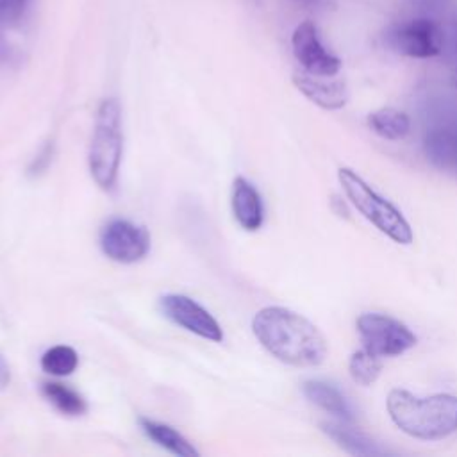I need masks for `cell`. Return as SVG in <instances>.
Listing matches in <instances>:
<instances>
[{"instance_id": "1", "label": "cell", "mask_w": 457, "mask_h": 457, "mask_svg": "<svg viewBox=\"0 0 457 457\" xmlns=\"http://www.w3.org/2000/svg\"><path fill=\"white\" fill-rule=\"evenodd\" d=\"M259 343L278 361L309 368L318 366L327 357V341L314 323L302 314L270 305L261 309L252 321Z\"/></svg>"}, {"instance_id": "2", "label": "cell", "mask_w": 457, "mask_h": 457, "mask_svg": "<svg viewBox=\"0 0 457 457\" xmlns=\"http://www.w3.org/2000/svg\"><path fill=\"white\" fill-rule=\"evenodd\" d=\"M387 412L403 434L416 439L437 441L457 432V396L453 395L416 396L405 389H391Z\"/></svg>"}, {"instance_id": "3", "label": "cell", "mask_w": 457, "mask_h": 457, "mask_svg": "<svg viewBox=\"0 0 457 457\" xmlns=\"http://www.w3.org/2000/svg\"><path fill=\"white\" fill-rule=\"evenodd\" d=\"M339 184L350 204L382 234L400 245H411L414 239L412 228L405 216L387 198L378 195L357 171L352 168L337 170Z\"/></svg>"}, {"instance_id": "4", "label": "cell", "mask_w": 457, "mask_h": 457, "mask_svg": "<svg viewBox=\"0 0 457 457\" xmlns=\"http://www.w3.org/2000/svg\"><path fill=\"white\" fill-rule=\"evenodd\" d=\"M123 152L121 107L118 100L105 98L96 112L95 132L89 146V171L102 189L116 182Z\"/></svg>"}, {"instance_id": "5", "label": "cell", "mask_w": 457, "mask_h": 457, "mask_svg": "<svg viewBox=\"0 0 457 457\" xmlns=\"http://www.w3.org/2000/svg\"><path fill=\"white\" fill-rule=\"evenodd\" d=\"M357 332L362 346L380 357H395L416 345L409 327L391 316L364 312L357 318Z\"/></svg>"}, {"instance_id": "6", "label": "cell", "mask_w": 457, "mask_h": 457, "mask_svg": "<svg viewBox=\"0 0 457 457\" xmlns=\"http://www.w3.org/2000/svg\"><path fill=\"white\" fill-rule=\"evenodd\" d=\"M102 252L123 264L141 261L150 250V236L146 228L129 220H111L100 234Z\"/></svg>"}, {"instance_id": "7", "label": "cell", "mask_w": 457, "mask_h": 457, "mask_svg": "<svg viewBox=\"0 0 457 457\" xmlns=\"http://www.w3.org/2000/svg\"><path fill=\"white\" fill-rule=\"evenodd\" d=\"M391 46L407 57L428 59L443 50V30L428 18H416L396 27L389 37Z\"/></svg>"}, {"instance_id": "8", "label": "cell", "mask_w": 457, "mask_h": 457, "mask_svg": "<svg viewBox=\"0 0 457 457\" xmlns=\"http://www.w3.org/2000/svg\"><path fill=\"white\" fill-rule=\"evenodd\" d=\"M291 46L296 61L302 64L303 71L320 75V77H334L341 70V59L330 54L320 41L318 29L312 21H302L293 36Z\"/></svg>"}, {"instance_id": "9", "label": "cell", "mask_w": 457, "mask_h": 457, "mask_svg": "<svg viewBox=\"0 0 457 457\" xmlns=\"http://www.w3.org/2000/svg\"><path fill=\"white\" fill-rule=\"evenodd\" d=\"M162 314L171 320L173 323L184 327L186 330L209 339V341H221L223 332L218 321L211 316L207 309H204L200 303L191 300L186 295H164L159 300Z\"/></svg>"}, {"instance_id": "10", "label": "cell", "mask_w": 457, "mask_h": 457, "mask_svg": "<svg viewBox=\"0 0 457 457\" xmlns=\"http://www.w3.org/2000/svg\"><path fill=\"white\" fill-rule=\"evenodd\" d=\"M291 79L295 87L321 109L337 111L348 102L350 93L343 80H325L307 71H295Z\"/></svg>"}, {"instance_id": "11", "label": "cell", "mask_w": 457, "mask_h": 457, "mask_svg": "<svg viewBox=\"0 0 457 457\" xmlns=\"http://www.w3.org/2000/svg\"><path fill=\"white\" fill-rule=\"evenodd\" d=\"M321 432L332 439L341 450H345L350 455H362V457H382L389 452L380 446L375 439L366 436L364 432L352 428L346 425V421H323Z\"/></svg>"}, {"instance_id": "12", "label": "cell", "mask_w": 457, "mask_h": 457, "mask_svg": "<svg viewBox=\"0 0 457 457\" xmlns=\"http://www.w3.org/2000/svg\"><path fill=\"white\" fill-rule=\"evenodd\" d=\"M232 211L237 223L245 230H257L264 220V209L257 189L243 177H237L232 186Z\"/></svg>"}, {"instance_id": "13", "label": "cell", "mask_w": 457, "mask_h": 457, "mask_svg": "<svg viewBox=\"0 0 457 457\" xmlns=\"http://www.w3.org/2000/svg\"><path fill=\"white\" fill-rule=\"evenodd\" d=\"M423 152L436 168L457 177V129H432L427 132Z\"/></svg>"}, {"instance_id": "14", "label": "cell", "mask_w": 457, "mask_h": 457, "mask_svg": "<svg viewBox=\"0 0 457 457\" xmlns=\"http://www.w3.org/2000/svg\"><path fill=\"white\" fill-rule=\"evenodd\" d=\"M302 391L309 402L336 416L339 421H353V411L346 402L345 395L336 386L325 380H305L302 384Z\"/></svg>"}, {"instance_id": "15", "label": "cell", "mask_w": 457, "mask_h": 457, "mask_svg": "<svg viewBox=\"0 0 457 457\" xmlns=\"http://www.w3.org/2000/svg\"><path fill=\"white\" fill-rule=\"evenodd\" d=\"M139 425L143 428V432L155 441L159 446L166 448L168 452L179 455V457H196L198 452L193 448V445L180 436L175 428H171L170 425L148 420V418H139Z\"/></svg>"}, {"instance_id": "16", "label": "cell", "mask_w": 457, "mask_h": 457, "mask_svg": "<svg viewBox=\"0 0 457 457\" xmlns=\"http://www.w3.org/2000/svg\"><path fill=\"white\" fill-rule=\"evenodd\" d=\"M368 127L384 139H403L411 130V120L395 107H382L368 114Z\"/></svg>"}, {"instance_id": "17", "label": "cell", "mask_w": 457, "mask_h": 457, "mask_svg": "<svg viewBox=\"0 0 457 457\" xmlns=\"http://www.w3.org/2000/svg\"><path fill=\"white\" fill-rule=\"evenodd\" d=\"M41 393L57 411H61L66 416H80L87 409L86 400L77 391L64 384L43 382Z\"/></svg>"}, {"instance_id": "18", "label": "cell", "mask_w": 457, "mask_h": 457, "mask_svg": "<svg viewBox=\"0 0 457 457\" xmlns=\"http://www.w3.org/2000/svg\"><path fill=\"white\" fill-rule=\"evenodd\" d=\"M348 371L357 384L371 386L382 371V357L362 346L350 355Z\"/></svg>"}, {"instance_id": "19", "label": "cell", "mask_w": 457, "mask_h": 457, "mask_svg": "<svg viewBox=\"0 0 457 457\" xmlns=\"http://www.w3.org/2000/svg\"><path fill=\"white\" fill-rule=\"evenodd\" d=\"M79 355L71 346L57 345L46 350L41 357V368L43 371L54 375V377H68L77 370Z\"/></svg>"}, {"instance_id": "20", "label": "cell", "mask_w": 457, "mask_h": 457, "mask_svg": "<svg viewBox=\"0 0 457 457\" xmlns=\"http://www.w3.org/2000/svg\"><path fill=\"white\" fill-rule=\"evenodd\" d=\"M25 9V0H0V23L16 21Z\"/></svg>"}, {"instance_id": "21", "label": "cell", "mask_w": 457, "mask_h": 457, "mask_svg": "<svg viewBox=\"0 0 457 457\" xmlns=\"http://www.w3.org/2000/svg\"><path fill=\"white\" fill-rule=\"evenodd\" d=\"M11 380V371H9V364L5 362V359L0 355V391L5 389L9 386Z\"/></svg>"}, {"instance_id": "22", "label": "cell", "mask_w": 457, "mask_h": 457, "mask_svg": "<svg viewBox=\"0 0 457 457\" xmlns=\"http://www.w3.org/2000/svg\"><path fill=\"white\" fill-rule=\"evenodd\" d=\"M452 84L457 87V61H455V64H453V68H452Z\"/></svg>"}, {"instance_id": "23", "label": "cell", "mask_w": 457, "mask_h": 457, "mask_svg": "<svg viewBox=\"0 0 457 457\" xmlns=\"http://www.w3.org/2000/svg\"><path fill=\"white\" fill-rule=\"evenodd\" d=\"M305 2H311V0H305Z\"/></svg>"}]
</instances>
